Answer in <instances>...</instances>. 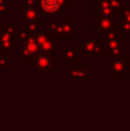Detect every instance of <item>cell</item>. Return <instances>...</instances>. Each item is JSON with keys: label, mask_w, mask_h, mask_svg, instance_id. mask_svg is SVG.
<instances>
[{"label": "cell", "mask_w": 130, "mask_h": 131, "mask_svg": "<svg viewBox=\"0 0 130 131\" xmlns=\"http://www.w3.org/2000/svg\"><path fill=\"white\" fill-rule=\"evenodd\" d=\"M36 40L38 41L39 46H40V50L45 51V52H53L54 51V41L52 40V38L46 36L45 34L37 35Z\"/></svg>", "instance_id": "1"}, {"label": "cell", "mask_w": 130, "mask_h": 131, "mask_svg": "<svg viewBox=\"0 0 130 131\" xmlns=\"http://www.w3.org/2000/svg\"><path fill=\"white\" fill-rule=\"evenodd\" d=\"M35 68L39 71H47L52 68V59L48 55H39L35 60Z\"/></svg>", "instance_id": "2"}, {"label": "cell", "mask_w": 130, "mask_h": 131, "mask_svg": "<svg viewBox=\"0 0 130 131\" xmlns=\"http://www.w3.org/2000/svg\"><path fill=\"white\" fill-rule=\"evenodd\" d=\"M60 0H40V7L44 13L54 14L59 10Z\"/></svg>", "instance_id": "3"}, {"label": "cell", "mask_w": 130, "mask_h": 131, "mask_svg": "<svg viewBox=\"0 0 130 131\" xmlns=\"http://www.w3.org/2000/svg\"><path fill=\"white\" fill-rule=\"evenodd\" d=\"M39 50H40V46H39L38 41L36 39H29V40H27L22 48L23 54H27L29 57L36 55L39 52Z\"/></svg>", "instance_id": "4"}, {"label": "cell", "mask_w": 130, "mask_h": 131, "mask_svg": "<svg viewBox=\"0 0 130 131\" xmlns=\"http://www.w3.org/2000/svg\"><path fill=\"white\" fill-rule=\"evenodd\" d=\"M112 68H113V70H114V72H116V74L121 72L122 74V72H124V70H126L127 64L123 59H115L114 61H113Z\"/></svg>", "instance_id": "5"}, {"label": "cell", "mask_w": 130, "mask_h": 131, "mask_svg": "<svg viewBox=\"0 0 130 131\" xmlns=\"http://www.w3.org/2000/svg\"><path fill=\"white\" fill-rule=\"evenodd\" d=\"M70 75H71V77H89L90 76L89 72H88L86 70H85L84 68H82V67L74 68V69L71 70Z\"/></svg>", "instance_id": "6"}, {"label": "cell", "mask_w": 130, "mask_h": 131, "mask_svg": "<svg viewBox=\"0 0 130 131\" xmlns=\"http://www.w3.org/2000/svg\"><path fill=\"white\" fill-rule=\"evenodd\" d=\"M104 21H101V18L98 20V28L100 30H108L113 25V21L111 18H103Z\"/></svg>", "instance_id": "7"}]
</instances>
